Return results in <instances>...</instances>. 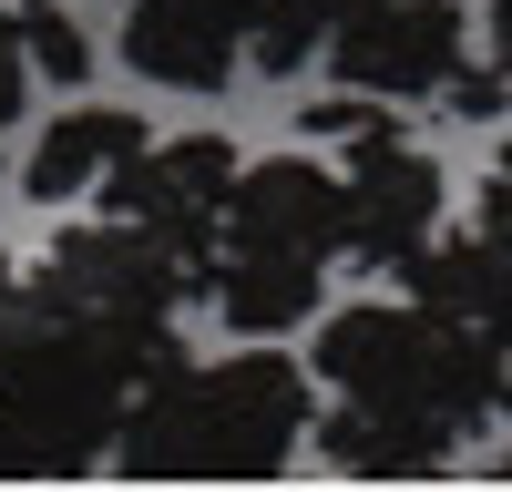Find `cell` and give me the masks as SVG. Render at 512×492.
Instances as JSON below:
<instances>
[{
  "label": "cell",
  "mask_w": 512,
  "mask_h": 492,
  "mask_svg": "<svg viewBox=\"0 0 512 492\" xmlns=\"http://www.w3.org/2000/svg\"><path fill=\"white\" fill-rule=\"evenodd\" d=\"M318 62L338 72V93L420 103L461 72V0H338Z\"/></svg>",
  "instance_id": "4"
},
{
  "label": "cell",
  "mask_w": 512,
  "mask_h": 492,
  "mask_svg": "<svg viewBox=\"0 0 512 492\" xmlns=\"http://www.w3.org/2000/svg\"><path fill=\"white\" fill-rule=\"evenodd\" d=\"M441 103H451V113H502V103H512V72H502V62H461V72L441 82Z\"/></svg>",
  "instance_id": "13"
},
{
  "label": "cell",
  "mask_w": 512,
  "mask_h": 492,
  "mask_svg": "<svg viewBox=\"0 0 512 492\" xmlns=\"http://www.w3.org/2000/svg\"><path fill=\"white\" fill-rule=\"evenodd\" d=\"M21 103H31V41H21V11H0V144H11Z\"/></svg>",
  "instance_id": "12"
},
{
  "label": "cell",
  "mask_w": 512,
  "mask_h": 492,
  "mask_svg": "<svg viewBox=\"0 0 512 492\" xmlns=\"http://www.w3.org/2000/svg\"><path fill=\"white\" fill-rule=\"evenodd\" d=\"M236 175H246V154H236L226 134H175V144H144L103 195H113V216H134L144 236H164L185 267H205V257H216V236H226Z\"/></svg>",
  "instance_id": "6"
},
{
  "label": "cell",
  "mask_w": 512,
  "mask_h": 492,
  "mask_svg": "<svg viewBox=\"0 0 512 492\" xmlns=\"http://www.w3.org/2000/svg\"><path fill=\"white\" fill-rule=\"evenodd\" d=\"M338 257H349V236H338V164L256 154L236 175L226 236H216V318L236 339H287V328L318 318V287Z\"/></svg>",
  "instance_id": "3"
},
{
  "label": "cell",
  "mask_w": 512,
  "mask_h": 492,
  "mask_svg": "<svg viewBox=\"0 0 512 492\" xmlns=\"http://www.w3.org/2000/svg\"><path fill=\"white\" fill-rule=\"evenodd\" d=\"M492 472H512V451H502V462H492Z\"/></svg>",
  "instance_id": "16"
},
{
  "label": "cell",
  "mask_w": 512,
  "mask_h": 492,
  "mask_svg": "<svg viewBox=\"0 0 512 492\" xmlns=\"http://www.w3.org/2000/svg\"><path fill=\"white\" fill-rule=\"evenodd\" d=\"M318 380L338 400L400 410V421L441 431L461 451L492 410H512V339L472 328V318H441L420 298H359V308L318 318Z\"/></svg>",
  "instance_id": "2"
},
{
  "label": "cell",
  "mask_w": 512,
  "mask_h": 492,
  "mask_svg": "<svg viewBox=\"0 0 512 492\" xmlns=\"http://www.w3.org/2000/svg\"><path fill=\"white\" fill-rule=\"evenodd\" d=\"M492 62L512 72V0H492Z\"/></svg>",
  "instance_id": "15"
},
{
  "label": "cell",
  "mask_w": 512,
  "mask_h": 492,
  "mask_svg": "<svg viewBox=\"0 0 512 492\" xmlns=\"http://www.w3.org/2000/svg\"><path fill=\"white\" fill-rule=\"evenodd\" d=\"M41 277L72 287L82 308H103V318H144V328H175V308L195 298V277L164 236H144L134 216H93V226H62L52 246H41Z\"/></svg>",
  "instance_id": "7"
},
{
  "label": "cell",
  "mask_w": 512,
  "mask_h": 492,
  "mask_svg": "<svg viewBox=\"0 0 512 492\" xmlns=\"http://www.w3.org/2000/svg\"><path fill=\"white\" fill-rule=\"evenodd\" d=\"M482 236L502 246V267H512V134H502V154H492V175H482Z\"/></svg>",
  "instance_id": "14"
},
{
  "label": "cell",
  "mask_w": 512,
  "mask_h": 492,
  "mask_svg": "<svg viewBox=\"0 0 512 492\" xmlns=\"http://www.w3.org/2000/svg\"><path fill=\"white\" fill-rule=\"evenodd\" d=\"M144 144H154V134H144V113H123V103H72V113L41 123V144L21 154V195H31V205L103 195Z\"/></svg>",
  "instance_id": "9"
},
{
  "label": "cell",
  "mask_w": 512,
  "mask_h": 492,
  "mask_svg": "<svg viewBox=\"0 0 512 492\" xmlns=\"http://www.w3.org/2000/svg\"><path fill=\"white\" fill-rule=\"evenodd\" d=\"M318 431L308 369L287 349H226V359H175L144 400L123 410L113 462L134 482H267L297 462V441Z\"/></svg>",
  "instance_id": "1"
},
{
  "label": "cell",
  "mask_w": 512,
  "mask_h": 492,
  "mask_svg": "<svg viewBox=\"0 0 512 492\" xmlns=\"http://www.w3.org/2000/svg\"><path fill=\"white\" fill-rule=\"evenodd\" d=\"M318 451H328V472H349V482H420V472L451 462L441 431L400 421V410H369V400H338L318 421Z\"/></svg>",
  "instance_id": "11"
},
{
  "label": "cell",
  "mask_w": 512,
  "mask_h": 492,
  "mask_svg": "<svg viewBox=\"0 0 512 492\" xmlns=\"http://www.w3.org/2000/svg\"><path fill=\"white\" fill-rule=\"evenodd\" d=\"M256 41V0H123V62L164 93H216Z\"/></svg>",
  "instance_id": "8"
},
{
  "label": "cell",
  "mask_w": 512,
  "mask_h": 492,
  "mask_svg": "<svg viewBox=\"0 0 512 492\" xmlns=\"http://www.w3.org/2000/svg\"><path fill=\"white\" fill-rule=\"evenodd\" d=\"M400 277H410V298H420V308L472 318V328H502V339H512V267H502V246H492L482 226L431 236L420 257H400Z\"/></svg>",
  "instance_id": "10"
},
{
  "label": "cell",
  "mask_w": 512,
  "mask_h": 492,
  "mask_svg": "<svg viewBox=\"0 0 512 492\" xmlns=\"http://www.w3.org/2000/svg\"><path fill=\"white\" fill-rule=\"evenodd\" d=\"M441 216H451V175L400 134V123H379V134L349 144V164H338V236H349L359 267L420 257V246L441 236Z\"/></svg>",
  "instance_id": "5"
}]
</instances>
